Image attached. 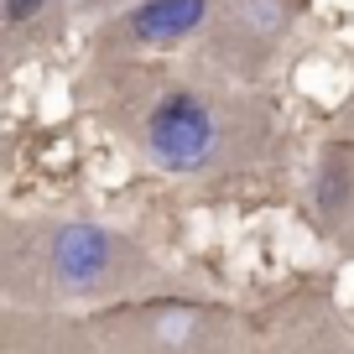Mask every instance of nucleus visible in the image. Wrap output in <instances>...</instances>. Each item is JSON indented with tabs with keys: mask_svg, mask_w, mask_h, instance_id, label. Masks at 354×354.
Wrapping results in <instances>:
<instances>
[{
	"mask_svg": "<svg viewBox=\"0 0 354 354\" xmlns=\"http://www.w3.org/2000/svg\"><path fill=\"white\" fill-rule=\"evenodd\" d=\"M230 308L183 297H125L88 313H6L0 354H240Z\"/></svg>",
	"mask_w": 354,
	"mask_h": 354,
	"instance_id": "3",
	"label": "nucleus"
},
{
	"mask_svg": "<svg viewBox=\"0 0 354 354\" xmlns=\"http://www.w3.org/2000/svg\"><path fill=\"white\" fill-rule=\"evenodd\" d=\"M214 0H131L94 26L88 57H131V53H177L198 37Z\"/></svg>",
	"mask_w": 354,
	"mask_h": 354,
	"instance_id": "5",
	"label": "nucleus"
},
{
	"mask_svg": "<svg viewBox=\"0 0 354 354\" xmlns=\"http://www.w3.org/2000/svg\"><path fill=\"white\" fill-rule=\"evenodd\" d=\"M78 104L151 172L177 183L245 177L281 146L277 104L261 88L214 73L203 57H88L78 73Z\"/></svg>",
	"mask_w": 354,
	"mask_h": 354,
	"instance_id": "1",
	"label": "nucleus"
},
{
	"mask_svg": "<svg viewBox=\"0 0 354 354\" xmlns=\"http://www.w3.org/2000/svg\"><path fill=\"white\" fill-rule=\"evenodd\" d=\"M333 131L354 136V94H349V100H344V110H339V120H333Z\"/></svg>",
	"mask_w": 354,
	"mask_h": 354,
	"instance_id": "8",
	"label": "nucleus"
},
{
	"mask_svg": "<svg viewBox=\"0 0 354 354\" xmlns=\"http://www.w3.org/2000/svg\"><path fill=\"white\" fill-rule=\"evenodd\" d=\"M162 266L100 219L78 214H0V292L21 313H68L146 297Z\"/></svg>",
	"mask_w": 354,
	"mask_h": 354,
	"instance_id": "2",
	"label": "nucleus"
},
{
	"mask_svg": "<svg viewBox=\"0 0 354 354\" xmlns=\"http://www.w3.org/2000/svg\"><path fill=\"white\" fill-rule=\"evenodd\" d=\"M308 0H214L193 37V57L234 84L261 88L266 73L287 57V42L297 32Z\"/></svg>",
	"mask_w": 354,
	"mask_h": 354,
	"instance_id": "4",
	"label": "nucleus"
},
{
	"mask_svg": "<svg viewBox=\"0 0 354 354\" xmlns=\"http://www.w3.org/2000/svg\"><path fill=\"white\" fill-rule=\"evenodd\" d=\"M68 21V0H0V68H21L26 57L63 42Z\"/></svg>",
	"mask_w": 354,
	"mask_h": 354,
	"instance_id": "7",
	"label": "nucleus"
},
{
	"mask_svg": "<svg viewBox=\"0 0 354 354\" xmlns=\"http://www.w3.org/2000/svg\"><path fill=\"white\" fill-rule=\"evenodd\" d=\"M11 167V136H6V125H0V172Z\"/></svg>",
	"mask_w": 354,
	"mask_h": 354,
	"instance_id": "9",
	"label": "nucleus"
},
{
	"mask_svg": "<svg viewBox=\"0 0 354 354\" xmlns=\"http://www.w3.org/2000/svg\"><path fill=\"white\" fill-rule=\"evenodd\" d=\"M308 209L333 240H354V136L333 131L308 172Z\"/></svg>",
	"mask_w": 354,
	"mask_h": 354,
	"instance_id": "6",
	"label": "nucleus"
}]
</instances>
